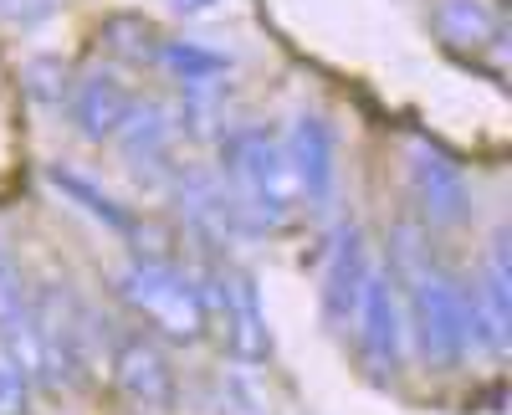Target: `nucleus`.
Segmentation results:
<instances>
[{
  "label": "nucleus",
  "instance_id": "obj_1",
  "mask_svg": "<svg viewBox=\"0 0 512 415\" xmlns=\"http://www.w3.org/2000/svg\"><path fill=\"white\" fill-rule=\"evenodd\" d=\"M400 277H405V298H410V328L420 339V354L431 359L436 369H451L466 359V349L477 344V328H472V298L466 287L431 262V252L415 241V231H400Z\"/></svg>",
  "mask_w": 512,
  "mask_h": 415
},
{
  "label": "nucleus",
  "instance_id": "obj_2",
  "mask_svg": "<svg viewBox=\"0 0 512 415\" xmlns=\"http://www.w3.org/2000/svg\"><path fill=\"white\" fill-rule=\"evenodd\" d=\"M226 180H231L236 216L251 226H282L297 205L287 149L267 129H236L226 139Z\"/></svg>",
  "mask_w": 512,
  "mask_h": 415
},
{
  "label": "nucleus",
  "instance_id": "obj_3",
  "mask_svg": "<svg viewBox=\"0 0 512 415\" xmlns=\"http://www.w3.org/2000/svg\"><path fill=\"white\" fill-rule=\"evenodd\" d=\"M118 293L128 298L144 323H154L169 339H200L205 334V308H200V287L169 262H134L118 277Z\"/></svg>",
  "mask_w": 512,
  "mask_h": 415
},
{
  "label": "nucleus",
  "instance_id": "obj_4",
  "mask_svg": "<svg viewBox=\"0 0 512 415\" xmlns=\"http://www.w3.org/2000/svg\"><path fill=\"white\" fill-rule=\"evenodd\" d=\"M200 308H205V323H216L221 344L241 364H262L272 354L262 298H256V282L241 267H210L205 287H200Z\"/></svg>",
  "mask_w": 512,
  "mask_h": 415
},
{
  "label": "nucleus",
  "instance_id": "obj_5",
  "mask_svg": "<svg viewBox=\"0 0 512 415\" xmlns=\"http://www.w3.org/2000/svg\"><path fill=\"white\" fill-rule=\"evenodd\" d=\"M82 323L88 318H82L67 287H57V282L36 287V298H31V328H36V354H41L36 380H47L52 390L82 380V344H88V328Z\"/></svg>",
  "mask_w": 512,
  "mask_h": 415
},
{
  "label": "nucleus",
  "instance_id": "obj_6",
  "mask_svg": "<svg viewBox=\"0 0 512 415\" xmlns=\"http://www.w3.org/2000/svg\"><path fill=\"white\" fill-rule=\"evenodd\" d=\"M395 272L369 267L364 277V293L354 308V328H359V349L374 364L379 380H395L400 375V359H405V323H400V298H395Z\"/></svg>",
  "mask_w": 512,
  "mask_h": 415
},
{
  "label": "nucleus",
  "instance_id": "obj_7",
  "mask_svg": "<svg viewBox=\"0 0 512 415\" xmlns=\"http://www.w3.org/2000/svg\"><path fill=\"white\" fill-rule=\"evenodd\" d=\"M405 159H410V190H415L420 216L431 226H461L466 211H472V190H466L461 164L425 139H415Z\"/></svg>",
  "mask_w": 512,
  "mask_h": 415
},
{
  "label": "nucleus",
  "instance_id": "obj_8",
  "mask_svg": "<svg viewBox=\"0 0 512 415\" xmlns=\"http://www.w3.org/2000/svg\"><path fill=\"white\" fill-rule=\"evenodd\" d=\"M364 277H369V246L364 231L354 221H344L328 241V262H323V313L333 328H354V308L364 293Z\"/></svg>",
  "mask_w": 512,
  "mask_h": 415
},
{
  "label": "nucleus",
  "instance_id": "obj_9",
  "mask_svg": "<svg viewBox=\"0 0 512 415\" xmlns=\"http://www.w3.org/2000/svg\"><path fill=\"white\" fill-rule=\"evenodd\" d=\"M113 375H118V390L144 410H169V400H175V369H169L164 349L149 334H118Z\"/></svg>",
  "mask_w": 512,
  "mask_h": 415
},
{
  "label": "nucleus",
  "instance_id": "obj_10",
  "mask_svg": "<svg viewBox=\"0 0 512 415\" xmlns=\"http://www.w3.org/2000/svg\"><path fill=\"white\" fill-rule=\"evenodd\" d=\"M287 164H292V180H297V195L308 205H328L333 185H338V154H333V129L318 118V113H297L292 118V134H287Z\"/></svg>",
  "mask_w": 512,
  "mask_h": 415
},
{
  "label": "nucleus",
  "instance_id": "obj_11",
  "mask_svg": "<svg viewBox=\"0 0 512 415\" xmlns=\"http://www.w3.org/2000/svg\"><path fill=\"white\" fill-rule=\"evenodd\" d=\"M466 298H472V328H477V339L492 354H502L507 339H512V272H507V241L502 236L492 241L487 267H482L477 287Z\"/></svg>",
  "mask_w": 512,
  "mask_h": 415
},
{
  "label": "nucleus",
  "instance_id": "obj_12",
  "mask_svg": "<svg viewBox=\"0 0 512 415\" xmlns=\"http://www.w3.org/2000/svg\"><path fill=\"white\" fill-rule=\"evenodd\" d=\"M128 108H134V98H128V88L118 77H108V72L82 77L77 93H72V118H77V129L88 139H113L118 123L128 118Z\"/></svg>",
  "mask_w": 512,
  "mask_h": 415
},
{
  "label": "nucleus",
  "instance_id": "obj_13",
  "mask_svg": "<svg viewBox=\"0 0 512 415\" xmlns=\"http://www.w3.org/2000/svg\"><path fill=\"white\" fill-rule=\"evenodd\" d=\"M436 31L461 52L502 47V11L492 0H436Z\"/></svg>",
  "mask_w": 512,
  "mask_h": 415
},
{
  "label": "nucleus",
  "instance_id": "obj_14",
  "mask_svg": "<svg viewBox=\"0 0 512 415\" xmlns=\"http://www.w3.org/2000/svg\"><path fill=\"white\" fill-rule=\"evenodd\" d=\"M169 134H175V129H169V118H164L159 103H134L113 139L123 144V154L134 164H159L164 149H169Z\"/></svg>",
  "mask_w": 512,
  "mask_h": 415
},
{
  "label": "nucleus",
  "instance_id": "obj_15",
  "mask_svg": "<svg viewBox=\"0 0 512 415\" xmlns=\"http://www.w3.org/2000/svg\"><path fill=\"white\" fill-rule=\"evenodd\" d=\"M47 180L67 195V200H77L82 205V211H88L93 221H103L108 231H118V236H128V231H134V221H128V211H118V205L93 185V180H82L77 170H62V164H52V170H47Z\"/></svg>",
  "mask_w": 512,
  "mask_h": 415
},
{
  "label": "nucleus",
  "instance_id": "obj_16",
  "mask_svg": "<svg viewBox=\"0 0 512 415\" xmlns=\"http://www.w3.org/2000/svg\"><path fill=\"white\" fill-rule=\"evenodd\" d=\"M154 62L175 82H210V77H221L231 67L221 52H205V47H195V41H159Z\"/></svg>",
  "mask_w": 512,
  "mask_h": 415
},
{
  "label": "nucleus",
  "instance_id": "obj_17",
  "mask_svg": "<svg viewBox=\"0 0 512 415\" xmlns=\"http://www.w3.org/2000/svg\"><path fill=\"white\" fill-rule=\"evenodd\" d=\"M26 369L11 359V349L0 344V415H21L26 410Z\"/></svg>",
  "mask_w": 512,
  "mask_h": 415
},
{
  "label": "nucleus",
  "instance_id": "obj_18",
  "mask_svg": "<svg viewBox=\"0 0 512 415\" xmlns=\"http://www.w3.org/2000/svg\"><path fill=\"white\" fill-rule=\"evenodd\" d=\"M169 6H175L180 16H205V11H216L221 0H169Z\"/></svg>",
  "mask_w": 512,
  "mask_h": 415
}]
</instances>
